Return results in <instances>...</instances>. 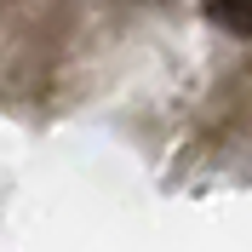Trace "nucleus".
Listing matches in <instances>:
<instances>
[{"instance_id": "f257e3e1", "label": "nucleus", "mask_w": 252, "mask_h": 252, "mask_svg": "<svg viewBox=\"0 0 252 252\" xmlns=\"http://www.w3.org/2000/svg\"><path fill=\"white\" fill-rule=\"evenodd\" d=\"M212 12H218L235 34H252V0H212Z\"/></svg>"}]
</instances>
